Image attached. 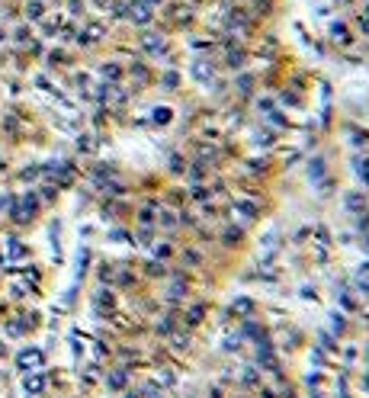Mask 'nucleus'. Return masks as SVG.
<instances>
[{
  "label": "nucleus",
  "instance_id": "1",
  "mask_svg": "<svg viewBox=\"0 0 369 398\" xmlns=\"http://www.w3.org/2000/svg\"><path fill=\"white\" fill-rule=\"evenodd\" d=\"M16 363L23 369H36V366H42V350H23L19 357H16Z\"/></svg>",
  "mask_w": 369,
  "mask_h": 398
},
{
  "label": "nucleus",
  "instance_id": "2",
  "mask_svg": "<svg viewBox=\"0 0 369 398\" xmlns=\"http://www.w3.org/2000/svg\"><path fill=\"white\" fill-rule=\"evenodd\" d=\"M26 392H29V395L45 392V379H42V376H29V379H26Z\"/></svg>",
  "mask_w": 369,
  "mask_h": 398
},
{
  "label": "nucleus",
  "instance_id": "3",
  "mask_svg": "<svg viewBox=\"0 0 369 398\" xmlns=\"http://www.w3.org/2000/svg\"><path fill=\"white\" fill-rule=\"evenodd\" d=\"M7 254H10V257H26V247L19 244V241H13V238H10V241H7Z\"/></svg>",
  "mask_w": 369,
  "mask_h": 398
},
{
  "label": "nucleus",
  "instance_id": "4",
  "mask_svg": "<svg viewBox=\"0 0 369 398\" xmlns=\"http://www.w3.org/2000/svg\"><path fill=\"white\" fill-rule=\"evenodd\" d=\"M26 13H29L32 20H39V16H42V3H39V0H32L29 7H26Z\"/></svg>",
  "mask_w": 369,
  "mask_h": 398
},
{
  "label": "nucleus",
  "instance_id": "5",
  "mask_svg": "<svg viewBox=\"0 0 369 398\" xmlns=\"http://www.w3.org/2000/svg\"><path fill=\"white\" fill-rule=\"evenodd\" d=\"M0 357H3V344H0Z\"/></svg>",
  "mask_w": 369,
  "mask_h": 398
}]
</instances>
